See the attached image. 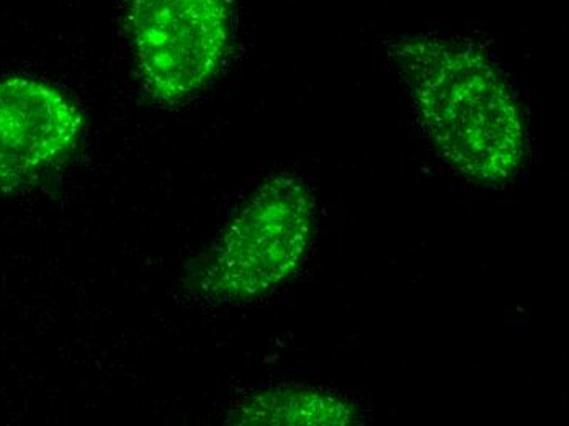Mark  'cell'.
Returning <instances> with one entry per match:
<instances>
[{
  "label": "cell",
  "instance_id": "cell-1",
  "mask_svg": "<svg viewBox=\"0 0 569 426\" xmlns=\"http://www.w3.org/2000/svg\"><path fill=\"white\" fill-rule=\"evenodd\" d=\"M393 60L419 120L447 162L483 186L508 182L526 151V127L511 86L481 48L415 34Z\"/></svg>",
  "mask_w": 569,
  "mask_h": 426
},
{
  "label": "cell",
  "instance_id": "cell-2",
  "mask_svg": "<svg viewBox=\"0 0 569 426\" xmlns=\"http://www.w3.org/2000/svg\"><path fill=\"white\" fill-rule=\"evenodd\" d=\"M315 234V199L297 176L269 179L224 228L197 273L199 289L221 303H249L300 268Z\"/></svg>",
  "mask_w": 569,
  "mask_h": 426
},
{
  "label": "cell",
  "instance_id": "cell-3",
  "mask_svg": "<svg viewBox=\"0 0 569 426\" xmlns=\"http://www.w3.org/2000/svg\"><path fill=\"white\" fill-rule=\"evenodd\" d=\"M128 30L146 91L177 103L220 69L229 43L227 0H127Z\"/></svg>",
  "mask_w": 569,
  "mask_h": 426
},
{
  "label": "cell",
  "instance_id": "cell-4",
  "mask_svg": "<svg viewBox=\"0 0 569 426\" xmlns=\"http://www.w3.org/2000/svg\"><path fill=\"white\" fill-rule=\"evenodd\" d=\"M81 110L59 89L31 78L0 81V186L47 171L74 148Z\"/></svg>",
  "mask_w": 569,
  "mask_h": 426
},
{
  "label": "cell",
  "instance_id": "cell-5",
  "mask_svg": "<svg viewBox=\"0 0 569 426\" xmlns=\"http://www.w3.org/2000/svg\"><path fill=\"white\" fill-rule=\"evenodd\" d=\"M359 412L349 402L308 387H276L246 398L229 415L232 425L357 424Z\"/></svg>",
  "mask_w": 569,
  "mask_h": 426
}]
</instances>
